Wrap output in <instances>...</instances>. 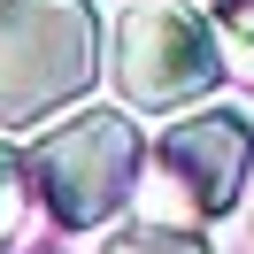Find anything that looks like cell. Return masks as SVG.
<instances>
[{
	"instance_id": "3957f363",
	"label": "cell",
	"mask_w": 254,
	"mask_h": 254,
	"mask_svg": "<svg viewBox=\"0 0 254 254\" xmlns=\"http://www.w3.org/2000/svg\"><path fill=\"white\" fill-rule=\"evenodd\" d=\"M108 77H116L131 116L139 108H192V100H208L223 85V47H216L200 8H185V0H139L116 23Z\"/></svg>"
},
{
	"instance_id": "8992f818",
	"label": "cell",
	"mask_w": 254,
	"mask_h": 254,
	"mask_svg": "<svg viewBox=\"0 0 254 254\" xmlns=\"http://www.w3.org/2000/svg\"><path fill=\"white\" fill-rule=\"evenodd\" d=\"M23 208H31V162L0 146V247L23 239Z\"/></svg>"
},
{
	"instance_id": "6da1fadb",
	"label": "cell",
	"mask_w": 254,
	"mask_h": 254,
	"mask_svg": "<svg viewBox=\"0 0 254 254\" xmlns=\"http://www.w3.org/2000/svg\"><path fill=\"white\" fill-rule=\"evenodd\" d=\"M100 85L93 0H0V131H31Z\"/></svg>"
},
{
	"instance_id": "277c9868",
	"label": "cell",
	"mask_w": 254,
	"mask_h": 254,
	"mask_svg": "<svg viewBox=\"0 0 254 254\" xmlns=\"http://www.w3.org/2000/svg\"><path fill=\"white\" fill-rule=\"evenodd\" d=\"M162 170L192 200V216H231L254 185V124L239 108H192L162 131Z\"/></svg>"
},
{
	"instance_id": "5b68a950",
	"label": "cell",
	"mask_w": 254,
	"mask_h": 254,
	"mask_svg": "<svg viewBox=\"0 0 254 254\" xmlns=\"http://www.w3.org/2000/svg\"><path fill=\"white\" fill-rule=\"evenodd\" d=\"M100 254H216L200 231H177V223H131V231H108Z\"/></svg>"
},
{
	"instance_id": "52a82bcc",
	"label": "cell",
	"mask_w": 254,
	"mask_h": 254,
	"mask_svg": "<svg viewBox=\"0 0 254 254\" xmlns=\"http://www.w3.org/2000/svg\"><path fill=\"white\" fill-rule=\"evenodd\" d=\"M208 8H216V23H223L231 39H247V47H254V0H208Z\"/></svg>"
},
{
	"instance_id": "7a4b0ae2",
	"label": "cell",
	"mask_w": 254,
	"mask_h": 254,
	"mask_svg": "<svg viewBox=\"0 0 254 254\" xmlns=\"http://www.w3.org/2000/svg\"><path fill=\"white\" fill-rule=\"evenodd\" d=\"M31 192L62 231H100L146 170V139L124 108H77L31 146Z\"/></svg>"
}]
</instances>
